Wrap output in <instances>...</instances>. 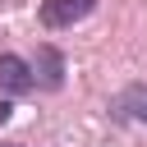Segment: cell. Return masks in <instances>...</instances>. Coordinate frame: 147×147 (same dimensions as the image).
Listing matches in <instances>:
<instances>
[{
	"label": "cell",
	"mask_w": 147,
	"mask_h": 147,
	"mask_svg": "<svg viewBox=\"0 0 147 147\" xmlns=\"http://www.w3.org/2000/svg\"><path fill=\"white\" fill-rule=\"evenodd\" d=\"M37 69H41V83H46V87H60V83H64V60H60L55 46H41V51H37Z\"/></svg>",
	"instance_id": "obj_4"
},
{
	"label": "cell",
	"mask_w": 147,
	"mask_h": 147,
	"mask_svg": "<svg viewBox=\"0 0 147 147\" xmlns=\"http://www.w3.org/2000/svg\"><path fill=\"white\" fill-rule=\"evenodd\" d=\"M92 9H96V0H41V23L46 28H74Z\"/></svg>",
	"instance_id": "obj_1"
},
{
	"label": "cell",
	"mask_w": 147,
	"mask_h": 147,
	"mask_svg": "<svg viewBox=\"0 0 147 147\" xmlns=\"http://www.w3.org/2000/svg\"><path fill=\"white\" fill-rule=\"evenodd\" d=\"M32 87V69L18 55H0V92H28Z\"/></svg>",
	"instance_id": "obj_2"
},
{
	"label": "cell",
	"mask_w": 147,
	"mask_h": 147,
	"mask_svg": "<svg viewBox=\"0 0 147 147\" xmlns=\"http://www.w3.org/2000/svg\"><path fill=\"white\" fill-rule=\"evenodd\" d=\"M9 115H14V106H9V101H0V124H5Z\"/></svg>",
	"instance_id": "obj_5"
},
{
	"label": "cell",
	"mask_w": 147,
	"mask_h": 147,
	"mask_svg": "<svg viewBox=\"0 0 147 147\" xmlns=\"http://www.w3.org/2000/svg\"><path fill=\"white\" fill-rule=\"evenodd\" d=\"M115 115H119V119H138V124H142V119H147V87H142V83L124 87V92L115 96Z\"/></svg>",
	"instance_id": "obj_3"
}]
</instances>
